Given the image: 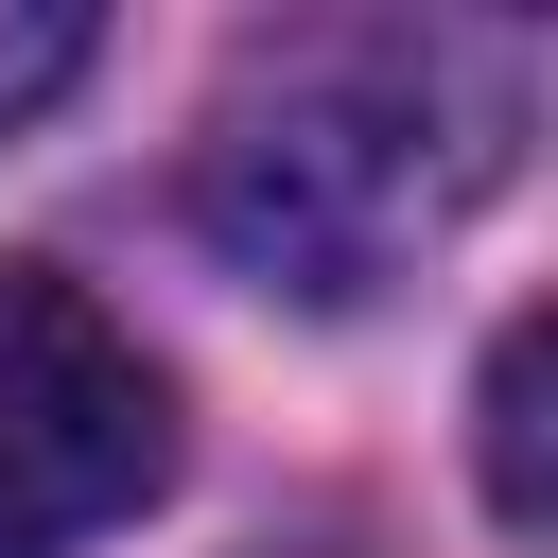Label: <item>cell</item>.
Returning <instances> with one entry per match:
<instances>
[{
	"label": "cell",
	"instance_id": "cell-2",
	"mask_svg": "<svg viewBox=\"0 0 558 558\" xmlns=\"http://www.w3.org/2000/svg\"><path fill=\"white\" fill-rule=\"evenodd\" d=\"M157 471H174V384L140 366V331L105 296L0 262V558L105 541Z\"/></svg>",
	"mask_w": 558,
	"mask_h": 558
},
{
	"label": "cell",
	"instance_id": "cell-3",
	"mask_svg": "<svg viewBox=\"0 0 558 558\" xmlns=\"http://www.w3.org/2000/svg\"><path fill=\"white\" fill-rule=\"evenodd\" d=\"M488 506H506V523H541V314L488 349Z\"/></svg>",
	"mask_w": 558,
	"mask_h": 558
},
{
	"label": "cell",
	"instance_id": "cell-4",
	"mask_svg": "<svg viewBox=\"0 0 558 558\" xmlns=\"http://www.w3.org/2000/svg\"><path fill=\"white\" fill-rule=\"evenodd\" d=\"M87 52H105V35H87L70 0H0V122H35V105L87 70Z\"/></svg>",
	"mask_w": 558,
	"mask_h": 558
},
{
	"label": "cell",
	"instance_id": "cell-1",
	"mask_svg": "<svg viewBox=\"0 0 558 558\" xmlns=\"http://www.w3.org/2000/svg\"><path fill=\"white\" fill-rule=\"evenodd\" d=\"M471 174H488V140H453L436 52H401V35H314L279 70H244V105L209 122V227H227V262L279 279V296H314V314L384 296L471 209Z\"/></svg>",
	"mask_w": 558,
	"mask_h": 558
}]
</instances>
